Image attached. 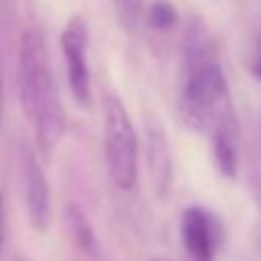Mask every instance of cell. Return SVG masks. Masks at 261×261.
<instances>
[{
  "label": "cell",
  "mask_w": 261,
  "mask_h": 261,
  "mask_svg": "<svg viewBox=\"0 0 261 261\" xmlns=\"http://www.w3.org/2000/svg\"><path fill=\"white\" fill-rule=\"evenodd\" d=\"M179 239L188 261H214L222 241V226L210 210L194 204L181 212Z\"/></svg>",
  "instance_id": "5b68a950"
},
{
  "label": "cell",
  "mask_w": 261,
  "mask_h": 261,
  "mask_svg": "<svg viewBox=\"0 0 261 261\" xmlns=\"http://www.w3.org/2000/svg\"><path fill=\"white\" fill-rule=\"evenodd\" d=\"M63 220H65L67 232H69L71 241L75 243V247L88 255H94L98 249V241H96L94 226H92L88 214L84 212V208L75 202H69L63 208Z\"/></svg>",
  "instance_id": "ba28073f"
},
{
  "label": "cell",
  "mask_w": 261,
  "mask_h": 261,
  "mask_svg": "<svg viewBox=\"0 0 261 261\" xmlns=\"http://www.w3.org/2000/svg\"><path fill=\"white\" fill-rule=\"evenodd\" d=\"M102 145L110 181L120 192H133L139 179V139L118 96H108L104 100Z\"/></svg>",
  "instance_id": "3957f363"
},
{
  "label": "cell",
  "mask_w": 261,
  "mask_h": 261,
  "mask_svg": "<svg viewBox=\"0 0 261 261\" xmlns=\"http://www.w3.org/2000/svg\"><path fill=\"white\" fill-rule=\"evenodd\" d=\"M22 179H24V206H27L29 222L37 232H45L51 220L49 186H47V177L41 163L31 151L24 155Z\"/></svg>",
  "instance_id": "52a82bcc"
},
{
  "label": "cell",
  "mask_w": 261,
  "mask_h": 261,
  "mask_svg": "<svg viewBox=\"0 0 261 261\" xmlns=\"http://www.w3.org/2000/svg\"><path fill=\"white\" fill-rule=\"evenodd\" d=\"M4 243H6V202H4V192L0 188V259L4 253Z\"/></svg>",
  "instance_id": "8fae6325"
},
{
  "label": "cell",
  "mask_w": 261,
  "mask_h": 261,
  "mask_svg": "<svg viewBox=\"0 0 261 261\" xmlns=\"http://www.w3.org/2000/svg\"><path fill=\"white\" fill-rule=\"evenodd\" d=\"M116 14L120 18V22L128 29H135L137 22L141 20L145 8H143V0H112Z\"/></svg>",
  "instance_id": "30bf717a"
},
{
  "label": "cell",
  "mask_w": 261,
  "mask_h": 261,
  "mask_svg": "<svg viewBox=\"0 0 261 261\" xmlns=\"http://www.w3.org/2000/svg\"><path fill=\"white\" fill-rule=\"evenodd\" d=\"M143 143H145V161L149 167V175H151L155 194L159 198H165L173 184V157H171L165 126L153 114L145 116Z\"/></svg>",
  "instance_id": "8992f818"
},
{
  "label": "cell",
  "mask_w": 261,
  "mask_h": 261,
  "mask_svg": "<svg viewBox=\"0 0 261 261\" xmlns=\"http://www.w3.org/2000/svg\"><path fill=\"white\" fill-rule=\"evenodd\" d=\"M253 71L257 75V80L261 82V37H259V49H257V59H255V65H253Z\"/></svg>",
  "instance_id": "4fadbf2b"
},
{
  "label": "cell",
  "mask_w": 261,
  "mask_h": 261,
  "mask_svg": "<svg viewBox=\"0 0 261 261\" xmlns=\"http://www.w3.org/2000/svg\"><path fill=\"white\" fill-rule=\"evenodd\" d=\"M59 47L67 65V86L77 106L88 108L92 102V77L88 63V29L86 22L71 18L59 37Z\"/></svg>",
  "instance_id": "277c9868"
},
{
  "label": "cell",
  "mask_w": 261,
  "mask_h": 261,
  "mask_svg": "<svg viewBox=\"0 0 261 261\" xmlns=\"http://www.w3.org/2000/svg\"><path fill=\"white\" fill-rule=\"evenodd\" d=\"M145 20L153 31L165 33L177 24V10L167 0H155L145 8Z\"/></svg>",
  "instance_id": "9c48e42d"
},
{
  "label": "cell",
  "mask_w": 261,
  "mask_h": 261,
  "mask_svg": "<svg viewBox=\"0 0 261 261\" xmlns=\"http://www.w3.org/2000/svg\"><path fill=\"white\" fill-rule=\"evenodd\" d=\"M4 122V80H2V61H0V130Z\"/></svg>",
  "instance_id": "7c38bea8"
},
{
  "label": "cell",
  "mask_w": 261,
  "mask_h": 261,
  "mask_svg": "<svg viewBox=\"0 0 261 261\" xmlns=\"http://www.w3.org/2000/svg\"><path fill=\"white\" fill-rule=\"evenodd\" d=\"M18 96L22 112L35 128L39 151L49 157L65 133V114L45 39L35 27H29L20 37Z\"/></svg>",
  "instance_id": "7a4b0ae2"
},
{
  "label": "cell",
  "mask_w": 261,
  "mask_h": 261,
  "mask_svg": "<svg viewBox=\"0 0 261 261\" xmlns=\"http://www.w3.org/2000/svg\"><path fill=\"white\" fill-rule=\"evenodd\" d=\"M151 261H171V259H167V257H153Z\"/></svg>",
  "instance_id": "5bb4252c"
},
{
  "label": "cell",
  "mask_w": 261,
  "mask_h": 261,
  "mask_svg": "<svg viewBox=\"0 0 261 261\" xmlns=\"http://www.w3.org/2000/svg\"><path fill=\"white\" fill-rule=\"evenodd\" d=\"M177 108L186 124L206 133L210 141L239 139V120L228 82L202 22H192L186 31Z\"/></svg>",
  "instance_id": "6da1fadb"
}]
</instances>
